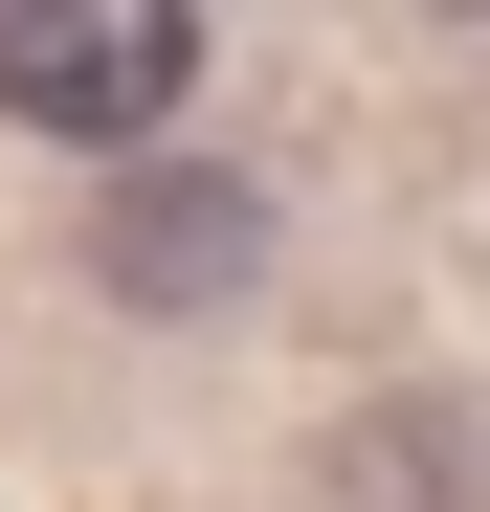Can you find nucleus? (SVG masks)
<instances>
[{"mask_svg": "<svg viewBox=\"0 0 490 512\" xmlns=\"http://www.w3.org/2000/svg\"><path fill=\"white\" fill-rule=\"evenodd\" d=\"M201 90V23L179 0H0V112L67 134V156H156Z\"/></svg>", "mask_w": 490, "mask_h": 512, "instance_id": "obj_1", "label": "nucleus"}, {"mask_svg": "<svg viewBox=\"0 0 490 512\" xmlns=\"http://www.w3.org/2000/svg\"><path fill=\"white\" fill-rule=\"evenodd\" d=\"M90 268H112L134 312H223L245 268H268V201H245L223 156H134V179H112V223H90Z\"/></svg>", "mask_w": 490, "mask_h": 512, "instance_id": "obj_2", "label": "nucleus"}, {"mask_svg": "<svg viewBox=\"0 0 490 512\" xmlns=\"http://www.w3.org/2000/svg\"><path fill=\"white\" fill-rule=\"evenodd\" d=\"M335 490H357V512H446V490H468V423H446V401H379L357 446H335Z\"/></svg>", "mask_w": 490, "mask_h": 512, "instance_id": "obj_3", "label": "nucleus"}]
</instances>
